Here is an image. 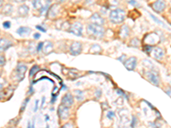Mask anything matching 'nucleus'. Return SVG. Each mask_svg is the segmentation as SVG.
Returning a JSON list of instances; mask_svg holds the SVG:
<instances>
[{"mask_svg":"<svg viewBox=\"0 0 171 128\" xmlns=\"http://www.w3.org/2000/svg\"><path fill=\"white\" fill-rule=\"evenodd\" d=\"M87 33L89 35H91L93 37H95L97 39H101L104 36L105 28L100 26L94 25V24H89L87 27Z\"/></svg>","mask_w":171,"mask_h":128,"instance_id":"1","label":"nucleus"},{"mask_svg":"<svg viewBox=\"0 0 171 128\" xmlns=\"http://www.w3.org/2000/svg\"><path fill=\"white\" fill-rule=\"evenodd\" d=\"M125 19V11L121 9H116L111 12L110 14V20L111 22L115 24L122 23Z\"/></svg>","mask_w":171,"mask_h":128,"instance_id":"2","label":"nucleus"},{"mask_svg":"<svg viewBox=\"0 0 171 128\" xmlns=\"http://www.w3.org/2000/svg\"><path fill=\"white\" fill-rule=\"evenodd\" d=\"M27 70V67L25 64L18 63L17 67H16V69H15V79L18 80V81H21L24 77H25V73Z\"/></svg>","mask_w":171,"mask_h":128,"instance_id":"3","label":"nucleus"},{"mask_svg":"<svg viewBox=\"0 0 171 128\" xmlns=\"http://www.w3.org/2000/svg\"><path fill=\"white\" fill-rule=\"evenodd\" d=\"M144 40L147 44V45L152 46V45H156V44H158L159 42V37L156 33H149V34L146 35Z\"/></svg>","mask_w":171,"mask_h":128,"instance_id":"4","label":"nucleus"},{"mask_svg":"<svg viewBox=\"0 0 171 128\" xmlns=\"http://www.w3.org/2000/svg\"><path fill=\"white\" fill-rule=\"evenodd\" d=\"M150 53L157 60L163 59V57L164 56V51L162 48H159V47H152Z\"/></svg>","mask_w":171,"mask_h":128,"instance_id":"5","label":"nucleus"},{"mask_svg":"<svg viewBox=\"0 0 171 128\" xmlns=\"http://www.w3.org/2000/svg\"><path fill=\"white\" fill-rule=\"evenodd\" d=\"M82 25L80 22H74L70 26V33L76 36H81L82 35Z\"/></svg>","mask_w":171,"mask_h":128,"instance_id":"6","label":"nucleus"},{"mask_svg":"<svg viewBox=\"0 0 171 128\" xmlns=\"http://www.w3.org/2000/svg\"><path fill=\"white\" fill-rule=\"evenodd\" d=\"M57 114L60 117L61 120H66L68 118L69 116V110H68V108L63 106V105H60L58 107V110H57Z\"/></svg>","mask_w":171,"mask_h":128,"instance_id":"7","label":"nucleus"},{"mask_svg":"<svg viewBox=\"0 0 171 128\" xmlns=\"http://www.w3.org/2000/svg\"><path fill=\"white\" fill-rule=\"evenodd\" d=\"M82 51V45L80 42H74L70 46V53L73 56L79 55Z\"/></svg>","mask_w":171,"mask_h":128,"instance_id":"8","label":"nucleus"},{"mask_svg":"<svg viewBox=\"0 0 171 128\" xmlns=\"http://www.w3.org/2000/svg\"><path fill=\"white\" fill-rule=\"evenodd\" d=\"M74 103V97L70 93H67L66 95H64V97L62 99V105L69 108L73 105Z\"/></svg>","mask_w":171,"mask_h":128,"instance_id":"9","label":"nucleus"},{"mask_svg":"<svg viewBox=\"0 0 171 128\" xmlns=\"http://www.w3.org/2000/svg\"><path fill=\"white\" fill-rule=\"evenodd\" d=\"M124 66L126 67V68L129 71H133L134 70L135 67H136V64H137V59L133 57H129L127 60L124 61Z\"/></svg>","mask_w":171,"mask_h":128,"instance_id":"10","label":"nucleus"},{"mask_svg":"<svg viewBox=\"0 0 171 128\" xmlns=\"http://www.w3.org/2000/svg\"><path fill=\"white\" fill-rule=\"evenodd\" d=\"M146 78L152 84H153L157 86L159 85V78H158V74L155 73L154 72H147Z\"/></svg>","mask_w":171,"mask_h":128,"instance_id":"11","label":"nucleus"},{"mask_svg":"<svg viewBox=\"0 0 171 128\" xmlns=\"http://www.w3.org/2000/svg\"><path fill=\"white\" fill-rule=\"evenodd\" d=\"M91 21H93L92 24H94V25H97V26H100L102 27L105 23V20L102 18V16L99 14H93L92 16H91Z\"/></svg>","mask_w":171,"mask_h":128,"instance_id":"12","label":"nucleus"},{"mask_svg":"<svg viewBox=\"0 0 171 128\" xmlns=\"http://www.w3.org/2000/svg\"><path fill=\"white\" fill-rule=\"evenodd\" d=\"M165 7H166V4L164 1H157L155 3H153V4H152V9L158 13L163 12L164 10Z\"/></svg>","mask_w":171,"mask_h":128,"instance_id":"13","label":"nucleus"},{"mask_svg":"<svg viewBox=\"0 0 171 128\" xmlns=\"http://www.w3.org/2000/svg\"><path fill=\"white\" fill-rule=\"evenodd\" d=\"M42 51L46 55H49L53 51V44L50 41H46L45 43H43Z\"/></svg>","mask_w":171,"mask_h":128,"instance_id":"14","label":"nucleus"},{"mask_svg":"<svg viewBox=\"0 0 171 128\" xmlns=\"http://www.w3.org/2000/svg\"><path fill=\"white\" fill-rule=\"evenodd\" d=\"M11 45H12V43L9 40H8L6 39H0V52L7 50Z\"/></svg>","mask_w":171,"mask_h":128,"instance_id":"15","label":"nucleus"},{"mask_svg":"<svg viewBox=\"0 0 171 128\" xmlns=\"http://www.w3.org/2000/svg\"><path fill=\"white\" fill-rule=\"evenodd\" d=\"M58 12V5L57 4H53L52 5L49 9H48V15L51 18H54L56 17Z\"/></svg>","mask_w":171,"mask_h":128,"instance_id":"16","label":"nucleus"},{"mask_svg":"<svg viewBox=\"0 0 171 128\" xmlns=\"http://www.w3.org/2000/svg\"><path fill=\"white\" fill-rule=\"evenodd\" d=\"M31 32H32L31 28L27 27H19V28L16 30V33H17L18 34L21 35V36H23V35H27V34H29Z\"/></svg>","mask_w":171,"mask_h":128,"instance_id":"17","label":"nucleus"},{"mask_svg":"<svg viewBox=\"0 0 171 128\" xmlns=\"http://www.w3.org/2000/svg\"><path fill=\"white\" fill-rule=\"evenodd\" d=\"M129 34V28L127 25H124L121 27V30H120V37L121 39H125L128 36Z\"/></svg>","mask_w":171,"mask_h":128,"instance_id":"18","label":"nucleus"},{"mask_svg":"<svg viewBox=\"0 0 171 128\" xmlns=\"http://www.w3.org/2000/svg\"><path fill=\"white\" fill-rule=\"evenodd\" d=\"M29 12V8L25 5V4H22L21 5L19 8H18V13L21 15V16H24V15H27Z\"/></svg>","mask_w":171,"mask_h":128,"instance_id":"19","label":"nucleus"},{"mask_svg":"<svg viewBox=\"0 0 171 128\" xmlns=\"http://www.w3.org/2000/svg\"><path fill=\"white\" fill-rule=\"evenodd\" d=\"M13 11V6L9 3H7L3 6V13L5 14V15H9L11 12Z\"/></svg>","mask_w":171,"mask_h":128,"instance_id":"20","label":"nucleus"},{"mask_svg":"<svg viewBox=\"0 0 171 128\" xmlns=\"http://www.w3.org/2000/svg\"><path fill=\"white\" fill-rule=\"evenodd\" d=\"M10 90H12V88H10V87L3 90V91H2L0 93V100L3 99V97H9L12 95V93H13V92H10Z\"/></svg>","mask_w":171,"mask_h":128,"instance_id":"21","label":"nucleus"},{"mask_svg":"<svg viewBox=\"0 0 171 128\" xmlns=\"http://www.w3.org/2000/svg\"><path fill=\"white\" fill-rule=\"evenodd\" d=\"M101 51H102V49H101V47H100L99 45H93L92 46V48H91V51H90V52L93 53V54H99V53H100Z\"/></svg>","mask_w":171,"mask_h":128,"instance_id":"22","label":"nucleus"},{"mask_svg":"<svg viewBox=\"0 0 171 128\" xmlns=\"http://www.w3.org/2000/svg\"><path fill=\"white\" fill-rule=\"evenodd\" d=\"M39 70H40V67H39L38 65H34V66L30 69V73H29L30 77H34V74H35L37 72H39Z\"/></svg>","mask_w":171,"mask_h":128,"instance_id":"23","label":"nucleus"},{"mask_svg":"<svg viewBox=\"0 0 171 128\" xmlns=\"http://www.w3.org/2000/svg\"><path fill=\"white\" fill-rule=\"evenodd\" d=\"M75 97L77 100L79 101H82L84 99V95H83V92L80 90H77L75 91Z\"/></svg>","mask_w":171,"mask_h":128,"instance_id":"24","label":"nucleus"},{"mask_svg":"<svg viewBox=\"0 0 171 128\" xmlns=\"http://www.w3.org/2000/svg\"><path fill=\"white\" fill-rule=\"evenodd\" d=\"M33 5L34 6L35 9H40V10L44 7L43 4H42V3H41L40 1H34V2H33Z\"/></svg>","mask_w":171,"mask_h":128,"instance_id":"25","label":"nucleus"},{"mask_svg":"<svg viewBox=\"0 0 171 128\" xmlns=\"http://www.w3.org/2000/svg\"><path fill=\"white\" fill-rule=\"evenodd\" d=\"M130 45H132V46H133V47H138L139 46V40L138 39H132L131 40V43H130Z\"/></svg>","mask_w":171,"mask_h":128,"instance_id":"26","label":"nucleus"},{"mask_svg":"<svg viewBox=\"0 0 171 128\" xmlns=\"http://www.w3.org/2000/svg\"><path fill=\"white\" fill-rule=\"evenodd\" d=\"M150 15L152 16V19H153V20H154V21H156L157 23H158L159 25H162L163 27H165L164 23V22H163L162 21H160L159 19H158V18H157L156 16H154V15H152V14H150Z\"/></svg>","mask_w":171,"mask_h":128,"instance_id":"27","label":"nucleus"},{"mask_svg":"<svg viewBox=\"0 0 171 128\" xmlns=\"http://www.w3.org/2000/svg\"><path fill=\"white\" fill-rule=\"evenodd\" d=\"M29 102V98L27 97V98H26V100H25V102L23 103V104H22V106H21V113H22L23 111H24V109H25V108H26V106H27V103Z\"/></svg>","mask_w":171,"mask_h":128,"instance_id":"28","label":"nucleus"},{"mask_svg":"<svg viewBox=\"0 0 171 128\" xmlns=\"http://www.w3.org/2000/svg\"><path fill=\"white\" fill-rule=\"evenodd\" d=\"M10 26H11L10 21H4V22L3 23V28H5V29H9V28L10 27Z\"/></svg>","mask_w":171,"mask_h":128,"instance_id":"29","label":"nucleus"},{"mask_svg":"<svg viewBox=\"0 0 171 128\" xmlns=\"http://www.w3.org/2000/svg\"><path fill=\"white\" fill-rule=\"evenodd\" d=\"M152 46H150V45H145V46H144V51H145L146 52L150 53L151 51H152Z\"/></svg>","mask_w":171,"mask_h":128,"instance_id":"30","label":"nucleus"},{"mask_svg":"<svg viewBox=\"0 0 171 128\" xmlns=\"http://www.w3.org/2000/svg\"><path fill=\"white\" fill-rule=\"evenodd\" d=\"M6 63V60H5V57L3 56H0V66H3Z\"/></svg>","mask_w":171,"mask_h":128,"instance_id":"31","label":"nucleus"},{"mask_svg":"<svg viewBox=\"0 0 171 128\" xmlns=\"http://www.w3.org/2000/svg\"><path fill=\"white\" fill-rule=\"evenodd\" d=\"M42 47H43V43L41 42V43H40L39 45H38V46H37V49H36V51L39 52V51H40L41 50H42Z\"/></svg>","mask_w":171,"mask_h":128,"instance_id":"32","label":"nucleus"},{"mask_svg":"<svg viewBox=\"0 0 171 128\" xmlns=\"http://www.w3.org/2000/svg\"><path fill=\"white\" fill-rule=\"evenodd\" d=\"M114 115H115L114 113H113V112H111V111H110V112L108 113V115H107V116H108V118H109V119H112V118L114 117Z\"/></svg>","mask_w":171,"mask_h":128,"instance_id":"33","label":"nucleus"},{"mask_svg":"<svg viewBox=\"0 0 171 128\" xmlns=\"http://www.w3.org/2000/svg\"><path fill=\"white\" fill-rule=\"evenodd\" d=\"M36 28L37 29H39V30H40L41 32H43V33H46V30L45 29V28H43L41 26H36Z\"/></svg>","mask_w":171,"mask_h":128,"instance_id":"34","label":"nucleus"},{"mask_svg":"<svg viewBox=\"0 0 171 128\" xmlns=\"http://www.w3.org/2000/svg\"><path fill=\"white\" fill-rule=\"evenodd\" d=\"M38 107H39V100L35 101V108H34V112H36L38 110Z\"/></svg>","mask_w":171,"mask_h":128,"instance_id":"35","label":"nucleus"},{"mask_svg":"<svg viewBox=\"0 0 171 128\" xmlns=\"http://www.w3.org/2000/svg\"><path fill=\"white\" fill-rule=\"evenodd\" d=\"M34 38L35 39H39L40 38V33H34Z\"/></svg>","mask_w":171,"mask_h":128,"instance_id":"36","label":"nucleus"},{"mask_svg":"<svg viewBox=\"0 0 171 128\" xmlns=\"http://www.w3.org/2000/svg\"><path fill=\"white\" fill-rule=\"evenodd\" d=\"M45 101H46V98H45V97H42V103H41V107H42V108H43V106H44Z\"/></svg>","mask_w":171,"mask_h":128,"instance_id":"37","label":"nucleus"},{"mask_svg":"<svg viewBox=\"0 0 171 128\" xmlns=\"http://www.w3.org/2000/svg\"><path fill=\"white\" fill-rule=\"evenodd\" d=\"M124 57H125V55H122V57H121V58H118V60H120L121 62L124 63V62H123V58H124Z\"/></svg>","mask_w":171,"mask_h":128,"instance_id":"38","label":"nucleus"},{"mask_svg":"<svg viewBox=\"0 0 171 128\" xmlns=\"http://www.w3.org/2000/svg\"><path fill=\"white\" fill-rule=\"evenodd\" d=\"M134 121H135V117H133V124H132V127H134Z\"/></svg>","mask_w":171,"mask_h":128,"instance_id":"39","label":"nucleus"},{"mask_svg":"<svg viewBox=\"0 0 171 128\" xmlns=\"http://www.w3.org/2000/svg\"><path fill=\"white\" fill-rule=\"evenodd\" d=\"M2 89H3V84L0 83V91H2Z\"/></svg>","mask_w":171,"mask_h":128,"instance_id":"40","label":"nucleus"},{"mask_svg":"<svg viewBox=\"0 0 171 128\" xmlns=\"http://www.w3.org/2000/svg\"><path fill=\"white\" fill-rule=\"evenodd\" d=\"M31 127V124H30V122H28V125H27V128H30Z\"/></svg>","mask_w":171,"mask_h":128,"instance_id":"41","label":"nucleus"},{"mask_svg":"<svg viewBox=\"0 0 171 128\" xmlns=\"http://www.w3.org/2000/svg\"><path fill=\"white\" fill-rule=\"evenodd\" d=\"M49 120V116L48 115H46V121H48Z\"/></svg>","mask_w":171,"mask_h":128,"instance_id":"42","label":"nucleus"},{"mask_svg":"<svg viewBox=\"0 0 171 128\" xmlns=\"http://www.w3.org/2000/svg\"><path fill=\"white\" fill-rule=\"evenodd\" d=\"M2 4H3V1H0V6H1Z\"/></svg>","mask_w":171,"mask_h":128,"instance_id":"43","label":"nucleus"},{"mask_svg":"<svg viewBox=\"0 0 171 128\" xmlns=\"http://www.w3.org/2000/svg\"><path fill=\"white\" fill-rule=\"evenodd\" d=\"M46 128H49V126H47V127H46Z\"/></svg>","mask_w":171,"mask_h":128,"instance_id":"44","label":"nucleus"},{"mask_svg":"<svg viewBox=\"0 0 171 128\" xmlns=\"http://www.w3.org/2000/svg\"><path fill=\"white\" fill-rule=\"evenodd\" d=\"M9 128H14V127H9Z\"/></svg>","mask_w":171,"mask_h":128,"instance_id":"45","label":"nucleus"},{"mask_svg":"<svg viewBox=\"0 0 171 128\" xmlns=\"http://www.w3.org/2000/svg\"><path fill=\"white\" fill-rule=\"evenodd\" d=\"M0 39H1V38H0Z\"/></svg>","mask_w":171,"mask_h":128,"instance_id":"46","label":"nucleus"}]
</instances>
